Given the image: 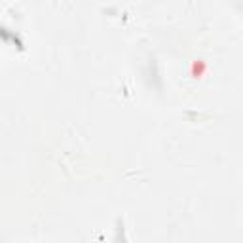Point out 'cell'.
Here are the masks:
<instances>
[{
    "instance_id": "cell-1",
    "label": "cell",
    "mask_w": 243,
    "mask_h": 243,
    "mask_svg": "<svg viewBox=\"0 0 243 243\" xmlns=\"http://www.w3.org/2000/svg\"><path fill=\"white\" fill-rule=\"evenodd\" d=\"M203 68H205V67H203L201 61H200V63H194V76H200L201 72H203Z\"/></svg>"
}]
</instances>
